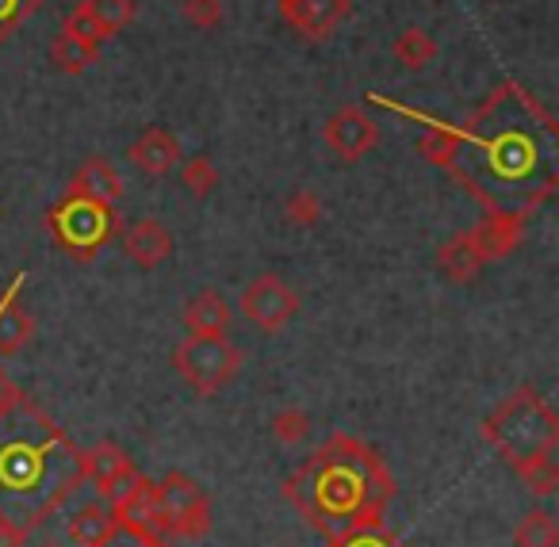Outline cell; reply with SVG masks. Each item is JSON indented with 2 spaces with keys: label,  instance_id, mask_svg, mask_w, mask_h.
<instances>
[{
  "label": "cell",
  "instance_id": "35",
  "mask_svg": "<svg viewBox=\"0 0 559 547\" xmlns=\"http://www.w3.org/2000/svg\"><path fill=\"white\" fill-rule=\"evenodd\" d=\"M111 547H169V539H157V544H139V539H127V544H111Z\"/></svg>",
  "mask_w": 559,
  "mask_h": 547
},
{
  "label": "cell",
  "instance_id": "22",
  "mask_svg": "<svg viewBox=\"0 0 559 547\" xmlns=\"http://www.w3.org/2000/svg\"><path fill=\"white\" fill-rule=\"evenodd\" d=\"M513 547H559V521L548 509H528L513 524Z\"/></svg>",
  "mask_w": 559,
  "mask_h": 547
},
{
  "label": "cell",
  "instance_id": "5",
  "mask_svg": "<svg viewBox=\"0 0 559 547\" xmlns=\"http://www.w3.org/2000/svg\"><path fill=\"white\" fill-rule=\"evenodd\" d=\"M47 230L70 261L88 264L119 234V211L93 195L66 192V200L47 211Z\"/></svg>",
  "mask_w": 559,
  "mask_h": 547
},
{
  "label": "cell",
  "instance_id": "8",
  "mask_svg": "<svg viewBox=\"0 0 559 547\" xmlns=\"http://www.w3.org/2000/svg\"><path fill=\"white\" fill-rule=\"evenodd\" d=\"M238 307L257 330L280 333L292 318L299 314V295H296V287L284 284L276 272H264V276H257L253 284H246Z\"/></svg>",
  "mask_w": 559,
  "mask_h": 547
},
{
  "label": "cell",
  "instance_id": "20",
  "mask_svg": "<svg viewBox=\"0 0 559 547\" xmlns=\"http://www.w3.org/2000/svg\"><path fill=\"white\" fill-rule=\"evenodd\" d=\"M483 264H487V261H483L479 249L472 246L467 230L456 234V238H449L441 249H437V269H441L452 284H467V280H475L483 272Z\"/></svg>",
  "mask_w": 559,
  "mask_h": 547
},
{
  "label": "cell",
  "instance_id": "15",
  "mask_svg": "<svg viewBox=\"0 0 559 547\" xmlns=\"http://www.w3.org/2000/svg\"><path fill=\"white\" fill-rule=\"evenodd\" d=\"M521 234H525V218L487 215L475 230H467V238L479 249L483 261H502V257H510L521 246Z\"/></svg>",
  "mask_w": 559,
  "mask_h": 547
},
{
  "label": "cell",
  "instance_id": "9",
  "mask_svg": "<svg viewBox=\"0 0 559 547\" xmlns=\"http://www.w3.org/2000/svg\"><path fill=\"white\" fill-rule=\"evenodd\" d=\"M111 513H116L119 532H127L139 544H157L162 528H157V490L146 475H139L116 501H111Z\"/></svg>",
  "mask_w": 559,
  "mask_h": 547
},
{
  "label": "cell",
  "instance_id": "16",
  "mask_svg": "<svg viewBox=\"0 0 559 547\" xmlns=\"http://www.w3.org/2000/svg\"><path fill=\"white\" fill-rule=\"evenodd\" d=\"M20 287H24V276L12 280L9 295L0 299V356H16L35 333V318L20 302Z\"/></svg>",
  "mask_w": 559,
  "mask_h": 547
},
{
  "label": "cell",
  "instance_id": "28",
  "mask_svg": "<svg viewBox=\"0 0 559 547\" xmlns=\"http://www.w3.org/2000/svg\"><path fill=\"white\" fill-rule=\"evenodd\" d=\"M39 9L43 0H0V43H9Z\"/></svg>",
  "mask_w": 559,
  "mask_h": 547
},
{
  "label": "cell",
  "instance_id": "27",
  "mask_svg": "<svg viewBox=\"0 0 559 547\" xmlns=\"http://www.w3.org/2000/svg\"><path fill=\"white\" fill-rule=\"evenodd\" d=\"M518 475H521V483L528 486V494H536V498H551V494L559 490V467H556V460H551V455L518 467Z\"/></svg>",
  "mask_w": 559,
  "mask_h": 547
},
{
  "label": "cell",
  "instance_id": "18",
  "mask_svg": "<svg viewBox=\"0 0 559 547\" xmlns=\"http://www.w3.org/2000/svg\"><path fill=\"white\" fill-rule=\"evenodd\" d=\"M70 544L73 547H111L119 539V524H116V513L111 506H85L70 516Z\"/></svg>",
  "mask_w": 559,
  "mask_h": 547
},
{
  "label": "cell",
  "instance_id": "34",
  "mask_svg": "<svg viewBox=\"0 0 559 547\" xmlns=\"http://www.w3.org/2000/svg\"><path fill=\"white\" fill-rule=\"evenodd\" d=\"M24 544H27V532H20L16 524L0 521V547H24Z\"/></svg>",
  "mask_w": 559,
  "mask_h": 547
},
{
  "label": "cell",
  "instance_id": "25",
  "mask_svg": "<svg viewBox=\"0 0 559 547\" xmlns=\"http://www.w3.org/2000/svg\"><path fill=\"white\" fill-rule=\"evenodd\" d=\"M180 188H185L192 200H207L211 192L218 188V169L211 157H192V162H180Z\"/></svg>",
  "mask_w": 559,
  "mask_h": 547
},
{
  "label": "cell",
  "instance_id": "14",
  "mask_svg": "<svg viewBox=\"0 0 559 547\" xmlns=\"http://www.w3.org/2000/svg\"><path fill=\"white\" fill-rule=\"evenodd\" d=\"M123 253L131 257L139 269H157L162 261L173 257V234L165 230L157 218H139L123 230Z\"/></svg>",
  "mask_w": 559,
  "mask_h": 547
},
{
  "label": "cell",
  "instance_id": "24",
  "mask_svg": "<svg viewBox=\"0 0 559 547\" xmlns=\"http://www.w3.org/2000/svg\"><path fill=\"white\" fill-rule=\"evenodd\" d=\"M395 58L406 66V70L418 73L437 58V43L429 39V32H421V27H406V32L395 39Z\"/></svg>",
  "mask_w": 559,
  "mask_h": 547
},
{
  "label": "cell",
  "instance_id": "6",
  "mask_svg": "<svg viewBox=\"0 0 559 547\" xmlns=\"http://www.w3.org/2000/svg\"><path fill=\"white\" fill-rule=\"evenodd\" d=\"M173 368L177 376L192 387L195 394L211 399L223 387H230L241 371V348L234 341H226L223 333L218 337H192L188 333L177 348H173Z\"/></svg>",
  "mask_w": 559,
  "mask_h": 547
},
{
  "label": "cell",
  "instance_id": "33",
  "mask_svg": "<svg viewBox=\"0 0 559 547\" xmlns=\"http://www.w3.org/2000/svg\"><path fill=\"white\" fill-rule=\"evenodd\" d=\"M20 394H24V391H20V387L12 383V379H9V371L0 368V414H4V409H9L12 402L20 399Z\"/></svg>",
  "mask_w": 559,
  "mask_h": 547
},
{
  "label": "cell",
  "instance_id": "11",
  "mask_svg": "<svg viewBox=\"0 0 559 547\" xmlns=\"http://www.w3.org/2000/svg\"><path fill=\"white\" fill-rule=\"evenodd\" d=\"M81 463H85V483H93L96 494H100L108 506L142 475V471L127 460L123 448L108 444V440H104V444H93V448H81Z\"/></svg>",
  "mask_w": 559,
  "mask_h": 547
},
{
  "label": "cell",
  "instance_id": "31",
  "mask_svg": "<svg viewBox=\"0 0 559 547\" xmlns=\"http://www.w3.org/2000/svg\"><path fill=\"white\" fill-rule=\"evenodd\" d=\"M180 16L192 27H200V32H211V27L223 24V0H185Z\"/></svg>",
  "mask_w": 559,
  "mask_h": 547
},
{
  "label": "cell",
  "instance_id": "36",
  "mask_svg": "<svg viewBox=\"0 0 559 547\" xmlns=\"http://www.w3.org/2000/svg\"><path fill=\"white\" fill-rule=\"evenodd\" d=\"M39 547H58V544H39Z\"/></svg>",
  "mask_w": 559,
  "mask_h": 547
},
{
  "label": "cell",
  "instance_id": "12",
  "mask_svg": "<svg viewBox=\"0 0 559 547\" xmlns=\"http://www.w3.org/2000/svg\"><path fill=\"white\" fill-rule=\"evenodd\" d=\"M280 16L304 39L326 43L353 16V0H280Z\"/></svg>",
  "mask_w": 559,
  "mask_h": 547
},
{
  "label": "cell",
  "instance_id": "32",
  "mask_svg": "<svg viewBox=\"0 0 559 547\" xmlns=\"http://www.w3.org/2000/svg\"><path fill=\"white\" fill-rule=\"evenodd\" d=\"M62 32H66V35H73V39H81V43H88V47H96V50H100V43H108V39L100 35V27L93 24V16H88V12L81 9V4L70 12V16H66Z\"/></svg>",
  "mask_w": 559,
  "mask_h": 547
},
{
  "label": "cell",
  "instance_id": "10",
  "mask_svg": "<svg viewBox=\"0 0 559 547\" xmlns=\"http://www.w3.org/2000/svg\"><path fill=\"white\" fill-rule=\"evenodd\" d=\"M326 146L342 162H360L365 154H372L380 146V127L365 108H342L326 119Z\"/></svg>",
  "mask_w": 559,
  "mask_h": 547
},
{
  "label": "cell",
  "instance_id": "2",
  "mask_svg": "<svg viewBox=\"0 0 559 547\" xmlns=\"http://www.w3.org/2000/svg\"><path fill=\"white\" fill-rule=\"evenodd\" d=\"M85 483L81 448L50 421L47 409L20 394L0 414V521L20 532L47 524Z\"/></svg>",
  "mask_w": 559,
  "mask_h": 547
},
{
  "label": "cell",
  "instance_id": "17",
  "mask_svg": "<svg viewBox=\"0 0 559 547\" xmlns=\"http://www.w3.org/2000/svg\"><path fill=\"white\" fill-rule=\"evenodd\" d=\"M70 192H81V195H93V200H104L116 207L119 200H123V180H119L116 165L108 162V157L93 154L81 162V169L73 173L70 180Z\"/></svg>",
  "mask_w": 559,
  "mask_h": 547
},
{
  "label": "cell",
  "instance_id": "19",
  "mask_svg": "<svg viewBox=\"0 0 559 547\" xmlns=\"http://www.w3.org/2000/svg\"><path fill=\"white\" fill-rule=\"evenodd\" d=\"M180 318H185V330L192 333V337H218V333H226V325H230L234 310L218 292H200L185 302V314Z\"/></svg>",
  "mask_w": 559,
  "mask_h": 547
},
{
  "label": "cell",
  "instance_id": "29",
  "mask_svg": "<svg viewBox=\"0 0 559 547\" xmlns=\"http://www.w3.org/2000/svg\"><path fill=\"white\" fill-rule=\"evenodd\" d=\"M284 215L296 226H314L322 218V200L311 188H296V192L288 195V203H284Z\"/></svg>",
  "mask_w": 559,
  "mask_h": 547
},
{
  "label": "cell",
  "instance_id": "23",
  "mask_svg": "<svg viewBox=\"0 0 559 547\" xmlns=\"http://www.w3.org/2000/svg\"><path fill=\"white\" fill-rule=\"evenodd\" d=\"M50 62H55L58 73H70V78H78V73H85L88 66L96 62V47H88V43L73 39V35H58L55 47H50Z\"/></svg>",
  "mask_w": 559,
  "mask_h": 547
},
{
  "label": "cell",
  "instance_id": "1",
  "mask_svg": "<svg viewBox=\"0 0 559 547\" xmlns=\"http://www.w3.org/2000/svg\"><path fill=\"white\" fill-rule=\"evenodd\" d=\"M444 169L483 203L487 215L528 218L559 188L556 119L533 93L506 81L464 127H452Z\"/></svg>",
  "mask_w": 559,
  "mask_h": 547
},
{
  "label": "cell",
  "instance_id": "30",
  "mask_svg": "<svg viewBox=\"0 0 559 547\" xmlns=\"http://www.w3.org/2000/svg\"><path fill=\"white\" fill-rule=\"evenodd\" d=\"M326 547H406V544L395 532L376 524V528H360V532H349V536H330Z\"/></svg>",
  "mask_w": 559,
  "mask_h": 547
},
{
  "label": "cell",
  "instance_id": "21",
  "mask_svg": "<svg viewBox=\"0 0 559 547\" xmlns=\"http://www.w3.org/2000/svg\"><path fill=\"white\" fill-rule=\"evenodd\" d=\"M81 9L93 16V24L100 27L104 39H116L119 32L134 24L139 16V4L134 0H81Z\"/></svg>",
  "mask_w": 559,
  "mask_h": 547
},
{
  "label": "cell",
  "instance_id": "13",
  "mask_svg": "<svg viewBox=\"0 0 559 547\" xmlns=\"http://www.w3.org/2000/svg\"><path fill=\"white\" fill-rule=\"evenodd\" d=\"M127 157H131V162L139 165L146 177H169V173L185 162V154H180V142L173 139L165 127H146V131L131 142Z\"/></svg>",
  "mask_w": 559,
  "mask_h": 547
},
{
  "label": "cell",
  "instance_id": "4",
  "mask_svg": "<svg viewBox=\"0 0 559 547\" xmlns=\"http://www.w3.org/2000/svg\"><path fill=\"white\" fill-rule=\"evenodd\" d=\"M483 440L510 463L513 471L559 448V414L528 387H518L483 417Z\"/></svg>",
  "mask_w": 559,
  "mask_h": 547
},
{
  "label": "cell",
  "instance_id": "26",
  "mask_svg": "<svg viewBox=\"0 0 559 547\" xmlns=\"http://www.w3.org/2000/svg\"><path fill=\"white\" fill-rule=\"evenodd\" d=\"M272 437H276V444L292 448V444H304L307 437H311V414L307 409H280L276 417H272Z\"/></svg>",
  "mask_w": 559,
  "mask_h": 547
},
{
  "label": "cell",
  "instance_id": "3",
  "mask_svg": "<svg viewBox=\"0 0 559 547\" xmlns=\"http://www.w3.org/2000/svg\"><path fill=\"white\" fill-rule=\"evenodd\" d=\"M284 498L326 539L349 536L383 524V513L395 498V475L372 444L349 432H334L284 483Z\"/></svg>",
  "mask_w": 559,
  "mask_h": 547
},
{
  "label": "cell",
  "instance_id": "7",
  "mask_svg": "<svg viewBox=\"0 0 559 547\" xmlns=\"http://www.w3.org/2000/svg\"><path fill=\"white\" fill-rule=\"evenodd\" d=\"M157 490V528L165 539H203L211 532V498L185 471H169Z\"/></svg>",
  "mask_w": 559,
  "mask_h": 547
}]
</instances>
